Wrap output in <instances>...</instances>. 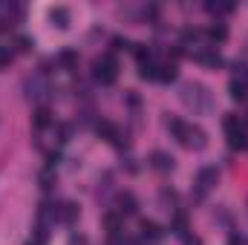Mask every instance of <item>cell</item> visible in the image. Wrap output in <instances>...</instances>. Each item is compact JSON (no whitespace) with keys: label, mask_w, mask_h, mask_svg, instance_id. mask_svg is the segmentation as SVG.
I'll return each mask as SVG.
<instances>
[{"label":"cell","mask_w":248,"mask_h":245,"mask_svg":"<svg viewBox=\"0 0 248 245\" xmlns=\"http://www.w3.org/2000/svg\"><path fill=\"white\" fill-rule=\"evenodd\" d=\"M182 104L190 113H211L214 110V95L208 92L205 84H185L182 87Z\"/></svg>","instance_id":"6da1fadb"},{"label":"cell","mask_w":248,"mask_h":245,"mask_svg":"<svg viewBox=\"0 0 248 245\" xmlns=\"http://www.w3.org/2000/svg\"><path fill=\"white\" fill-rule=\"evenodd\" d=\"M168 127H170V133L179 138V144H185L190 150H202V147L208 144L205 130H199V127H193V124H185L182 119H170Z\"/></svg>","instance_id":"7a4b0ae2"},{"label":"cell","mask_w":248,"mask_h":245,"mask_svg":"<svg viewBox=\"0 0 248 245\" xmlns=\"http://www.w3.org/2000/svg\"><path fill=\"white\" fill-rule=\"evenodd\" d=\"M222 127H225V136H228V147L231 150H246L248 133H246V124L240 122V116H225Z\"/></svg>","instance_id":"3957f363"},{"label":"cell","mask_w":248,"mask_h":245,"mask_svg":"<svg viewBox=\"0 0 248 245\" xmlns=\"http://www.w3.org/2000/svg\"><path fill=\"white\" fill-rule=\"evenodd\" d=\"M93 75H95V81H101V84H113L116 78H119V63L113 55H101V58H95L93 63Z\"/></svg>","instance_id":"277c9868"},{"label":"cell","mask_w":248,"mask_h":245,"mask_svg":"<svg viewBox=\"0 0 248 245\" xmlns=\"http://www.w3.org/2000/svg\"><path fill=\"white\" fill-rule=\"evenodd\" d=\"M139 231H141V243L144 245H159L162 243V237H165L162 225H156V222H150V219H144Z\"/></svg>","instance_id":"5b68a950"},{"label":"cell","mask_w":248,"mask_h":245,"mask_svg":"<svg viewBox=\"0 0 248 245\" xmlns=\"http://www.w3.org/2000/svg\"><path fill=\"white\" fill-rule=\"evenodd\" d=\"M26 90H29V98H38V101L46 98V92H49L44 75H32V78H26Z\"/></svg>","instance_id":"8992f818"},{"label":"cell","mask_w":248,"mask_h":245,"mask_svg":"<svg viewBox=\"0 0 248 245\" xmlns=\"http://www.w3.org/2000/svg\"><path fill=\"white\" fill-rule=\"evenodd\" d=\"M196 184H199V193H205L208 187L217 184V168H202L199 176H196Z\"/></svg>","instance_id":"52a82bcc"},{"label":"cell","mask_w":248,"mask_h":245,"mask_svg":"<svg viewBox=\"0 0 248 245\" xmlns=\"http://www.w3.org/2000/svg\"><path fill=\"white\" fill-rule=\"evenodd\" d=\"M150 165H153L156 170H162V173H168V170H173V156H168V153H162V150H156V153L150 156Z\"/></svg>","instance_id":"ba28073f"},{"label":"cell","mask_w":248,"mask_h":245,"mask_svg":"<svg viewBox=\"0 0 248 245\" xmlns=\"http://www.w3.org/2000/svg\"><path fill=\"white\" fill-rule=\"evenodd\" d=\"M228 90H231V98L234 101H246L248 98V78H234Z\"/></svg>","instance_id":"9c48e42d"},{"label":"cell","mask_w":248,"mask_h":245,"mask_svg":"<svg viewBox=\"0 0 248 245\" xmlns=\"http://www.w3.org/2000/svg\"><path fill=\"white\" fill-rule=\"evenodd\" d=\"M136 211H139L136 196H133V193H122V196H119V214H122V216H130V214H136Z\"/></svg>","instance_id":"30bf717a"},{"label":"cell","mask_w":248,"mask_h":245,"mask_svg":"<svg viewBox=\"0 0 248 245\" xmlns=\"http://www.w3.org/2000/svg\"><path fill=\"white\" fill-rule=\"evenodd\" d=\"M49 20H52L58 29H66V26H69V12H66L63 6H52V9H49Z\"/></svg>","instance_id":"8fae6325"},{"label":"cell","mask_w":248,"mask_h":245,"mask_svg":"<svg viewBox=\"0 0 248 245\" xmlns=\"http://www.w3.org/2000/svg\"><path fill=\"white\" fill-rule=\"evenodd\" d=\"M58 219H61V222H66V225H69V222H75V219H78V205L63 202L61 208H58Z\"/></svg>","instance_id":"7c38bea8"},{"label":"cell","mask_w":248,"mask_h":245,"mask_svg":"<svg viewBox=\"0 0 248 245\" xmlns=\"http://www.w3.org/2000/svg\"><path fill=\"white\" fill-rule=\"evenodd\" d=\"M196 61L205 63V66H222V55L211 52V49H202V52H196Z\"/></svg>","instance_id":"4fadbf2b"},{"label":"cell","mask_w":248,"mask_h":245,"mask_svg":"<svg viewBox=\"0 0 248 245\" xmlns=\"http://www.w3.org/2000/svg\"><path fill=\"white\" fill-rule=\"evenodd\" d=\"M95 130H98V136L107 138V141H116V138H119V130H116L110 122H98L95 124Z\"/></svg>","instance_id":"5bb4252c"},{"label":"cell","mask_w":248,"mask_h":245,"mask_svg":"<svg viewBox=\"0 0 248 245\" xmlns=\"http://www.w3.org/2000/svg\"><path fill=\"white\" fill-rule=\"evenodd\" d=\"M228 38V29L222 26V23H217V26H211L208 29V41H214V44H222Z\"/></svg>","instance_id":"9a60e30c"},{"label":"cell","mask_w":248,"mask_h":245,"mask_svg":"<svg viewBox=\"0 0 248 245\" xmlns=\"http://www.w3.org/2000/svg\"><path fill=\"white\" fill-rule=\"evenodd\" d=\"M156 81H176V63H162Z\"/></svg>","instance_id":"2e32d148"},{"label":"cell","mask_w":248,"mask_h":245,"mask_svg":"<svg viewBox=\"0 0 248 245\" xmlns=\"http://www.w3.org/2000/svg\"><path fill=\"white\" fill-rule=\"evenodd\" d=\"M49 122H52V116H49V110H46V107H41V110H35V127H38V130H44V127H49Z\"/></svg>","instance_id":"e0dca14e"},{"label":"cell","mask_w":248,"mask_h":245,"mask_svg":"<svg viewBox=\"0 0 248 245\" xmlns=\"http://www.w3.org/2000/svg\"><path fill=\"white\" fill-rule=\"evenodd\" d=\"M199 38H202L199 29H185V32H182V41H185V44H196Z\"/></svg>","instance_id":"ac0fdd59"},{"label":"cell","mask_w":248,"mask_h":245,"mask_svg":"<svg viewBox=\"0 0 248 245\" xmlns=\"http://www.w3.org/2000/svg\"><path fill=\"white\" fill-rule=\"evenodd\" d=\"M234 6L231 3H208V12H217V15H225V12H231Z\"/></svg>","instance_id":"d6986e66"},{"label":"cell","mask_w":248,"mask_h":245,"mask_svg":"<svg viewBox=\"0 0 248 245\" xmlns=\"http://www.w3.org/2000/svg\"><path fill=\"white\" fill-rule=\"evenodd\" d=\"M9 61H12V52H9V46H0V69H3V66H9Z\"/></svg>","instance_id":"ffe728a7"},{"label":"cell","mask_w":248,"mask_h":245,"mask_svg":"<svg viewBox=\"0 0 248 245\" xmlns=\"http://www.w3.org/2000/svg\"><path fill=\"white\" fill-rule=\"evenodd\" d=\"M162 202H165V205H168V202L173 205V202H176V193H173V190H162Z\"/></svg>","instance_id":"44dd1931"},{"label":"cell","mask_w":248,"mask_h":245,"mask_svg":"<svg viewBox=\"0 0 248 245\" xmlns=\"http://www.w3.org/2000/svg\"><path fill=\"white\" fill-rule=\"evenodd\" d=\"M61 63L72 66V63H75V52H61Z\"/></svg>","instance_id":"7402d4cb"},{"label":"cell","mask_w":248,"mask_h":245,"mask_svg":"<svg viewBox=\"0 0 248 245\" xmlns=\"http://www.w3.org/2000/svg\"><path fill=\"white\" fill-rule=\"evenodd\" d=\"M228 245H246V240H243L240 234H231V237H228Z\"/></svg>","instance_id":"603a6c76"},{"label":"cell","mask_w":248,"mask_h":245,"mask_svg":"<svg viewBox=\"0 0 248 245\" xmlns=\"http://www.w3.org/2000/svg\"><path fill=\"white\" fill-rule=\"evenodd\" d=\"M17 49L26 52V49H29V38H17Z\"/></svg>","instance_id":"cb8c5ba5"},{"label":"cell","mask_w":248,"mask_h":245,"mask_svg":"<svg viewBox=\"0 0 248 245\" xmlns=\"http://www.w3.org/2000/svg\"><path fill=\"white\" fill-rule=\"evenodd\" d=\"M113 46H116V49H124V46H127V41H124V38H113Z\"/></svg>","instance_id":"d4e9b609"},{"label":"cell","mask_w":248,"mask_h":245,"mask_svg":"<svg viewBox=\"0 0 248 245\" xmlns=\"http://www.w3.org/2000/svg\"><path fill=\"white\" fill-rule=\"evenodd\" d=\"M69 245H87V240H84V237H72V240H69Z\"/></svg>","instance_id":"484cf974"}]
</instances>
